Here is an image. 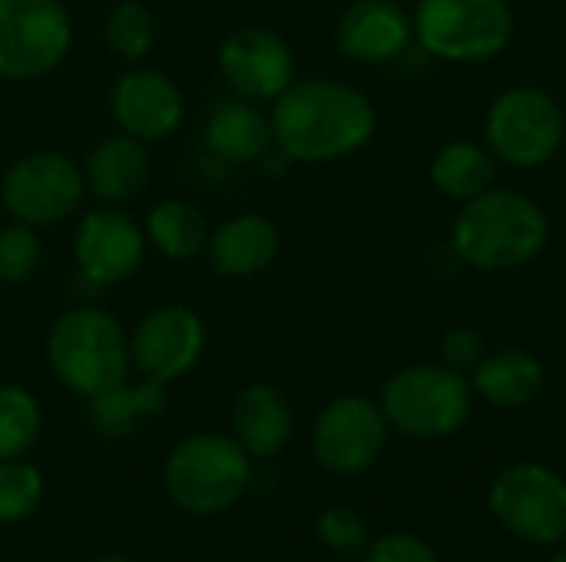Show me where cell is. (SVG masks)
<instances>
[{
  "label": "cell",
  "instance_id": "6da1fadb",
  "mask_svg": "<svg viewBox=\"0 0 566 562\" xmlns=\"http://www.w3.org/2000/svg\"><path fill=\"white\" fill-rule=\"evenodd\" d=\"M272 146L292 162H335L365 149L378 129L375 103L352 83L295 79L269 109Z\"/></svg>",
  "mask_w": 566,
  "mask_h": 562
},
{
  "label": "cell",
  "instance_id": "7a4b0ae2",
  "mask_svg": "<svg viewBox=\"0 0 566 562\" xmlns=\"http://www.w3.org/2000/svg\"><path fill=\"white\" fill-rule=\"evenodd\" d=\"M551 219L537 199L517 189H484L461 202L451 222L454 255L478 272H514L544 255Z\"/></svg>",
  "mask_w": 566,
  "mask_h": 562
},
{
  "label": "cell",
  "instance_id": "3957f363",
  "mask_svg": "<svg viewBox=\"0 0 566 562\" xmlns=\"http://www.w3.org/2000/svg\"><path fill=\"white\" fill-rule=\"evenodd\" d=\"M46 364L63 388L93 397L129 378V335L106 308L76 305L53 321L46 335Z\"/></svg>",
  "mask_w": 566,
  "mask_h": 562
},
{
  "label": "cell",
  "instance_id": "277c9868",
  "mask_svg": "<svg viewBox=\"0 0 566 562\" xmlns=\"http://www.w3.org/2000/svg\"><path fill=\"white\" fill-rule=\"evenodd\" d=\"M249 484L252 457L232 434H192L172 447L163 467V487L169 500L192 517H212L235 507Z\"/></svg>",
  "mask_w": 566,
  "mask_h": 562
},
{
  "label": "cell",
  "instance_id": "5b68a950",
  "mask_svg": "<svg viewBox=\"0 0 566 562\" xmlns=\"http://www.w3.org/2000/svg\"><path fill=\"white\" fill-rule=\"evenodd\" d=\"M381 414L388 427L418 441H441L458 434L474 404L468 374L438 364H411L395 371L381 388Z\"/></svg>",
  "mask_w": 566,
  "mask_h": 562
},
{
  "label": "cell",
  "instance_id": "8992f818",
  "mask_svg": "<svg viewBox=\"0 0 566 562\" xmlns=\"http://www.w3.org/2000/svg\"><path fill=\"white\" fill-rule=\"evenodd\" d=\"M415 43L444 63H488L514 43L507 0H418Z\"/></svg>",
  "mask_w": 566,
  "mask_h": 562
},
{
  "label": "cell",
  "instance_id": "52a82bcc",
  "mask_svg": "<svg viewBox=\"0 0 566 562\" xmlns=\"http://www.w3.org/2000/svg\"><path fill=\"white\" fill-rule=\"evenodd\" d=\"M566 139L564 106L541 86L521 83L494 96L484 116V142L511 169L547 166Z\"/></svg>",
  "mask_w": 566,
  "mask_h": 562
},
{
  "label": "cell",
  "instance_id": "ba28073f",
  "mask_svg": "<svg viewBox=\"0 0 566 562\" xmlns=\"http://www.w3.org/2000/svg\"><path fill=\"white\" fill-rule=\"evenodd\" d=\"M73 46L63 0H0V79L33 83L60 70Z\"/></svg>",
  "mask_w": 566,
  "mask_h": 562
},
{
  "label": "cell",
  "instance_id": "9c48e42d",
  "mask_svg": "<svg viewBox=\"0 0 566 562\" xmlns=\"http://www.w3.org/2000/svg\"><path fill=\"white\" fill-rule=\"evenodd\" d=\"M86 195L83 169L73 156L36 149L13 159L0 179V205L13 222L46 229L66 222Z\"/></svg>",
  "mask_w": 566,
  "mask_h": 562
},
{
  "label": "cell",
  "instance_id": "30bf717a",
  "mask_svg": "<svg viewBox=\"0 0 566 562\" xmlns=\"http://www.w3.org/2000/svg\"><path fill=\"white\" fill-rule=\"evenodd\" d=\"M491 510L517 540L557 547L566 537V480L544 464H514L497 474Z\"/></svg>",
  "mask_w": 566,
  "mask_h": 562
},
{
  "label": "cell",
  "instance_id": "8fae6325",
  "mask_svg": "<svg viewBox=\"0 0 566 562\" xmlns=\"http://www.w3.org/2000/svg\"><path fill=\"white\" fill-rule=\"evenodd\" d=\"M388 444V421L381 404L361 394L328 401L312 427V450L318 464L338 477H358L378 464Z\"/></svg>",
  "mask_w": 566,
  "mask_h": 562
},
{
  "label": "cell",
  "instance_id": "7c38bea8",
  "mask_svg": "<svg viewBox=\"0 0 566 562\" xmlns=\"http://www.w3.org/2000/svg\"><path fill=\"white\" fill-rule=\"evenodd\" d=\"M219 76L232 96L272 106L295 79L298 63L292 43L272 26H242L232 30L219 46Z\"/></svg>",
  "mask_w": 566,
  "mask_h": 562
},
{
  "label": "cell",
  "instance_id": "4fadbf2b",
  "mask_svg": "<svg viewBox=\"0 0 566 562\" xmlns=\"http://www.w3.org/2000/svg\"><path fill=\"white\" fill-rule=\"evenodd\" d=\"M146 255V232L119 205L93 209L80 219L73 235L76 275L90 288H109L133 278Z\"/></svg>",
  "mask_w": 566,
  "mask_h": 562
},
{
  "label": "cell",
  "instance_id": "5bb4252c",
  "mask_svg": "<svg viewBox=\"0 0 566 562\" xmlns=\"http://www.w3.org/2000/svg\"><path fill=\"white\" fill-rule=\"evenodd\" d=\"M206 321L189 305L153 308L129 338V358L139 378L169 384L189 374L206 351Z\"/></svg>",
  "mask_w": 566,
  "mask_h": 562
},
{
  "label": "cell",
  "instance_id": "9a60e30c",
  "mask_svg": "<svg viewBox=\"0 0 566 562\" xmlns=\"http://www.w3.org/2000/svg\"><path fill=\"white\" fill-rule=\"evenodd\" d=\"M109 109L119 132L149 146L179 129L186 116V96L169 73L136 63L116 76L109 89Z\"/></svg>",
  "mask_w": 566,
  "mask_h": 562
},
{
  "label": "cell",
  "instance_id": "2e32d148",
  "mask_svg": "<svg viewBox=\"0 0 566 562\" xmlns=\"http://www.w3.org/2000/svg\"><path fill=\"white\" fill-rule=\"evenodd\" d=\"M415 43V23L398 0H355L335 23V46L365 66L391 63Z\"/></svg>",
  "mask_w": 566,
  "mask_h": 562
},
{
  "label": "cell",
  "instance_id": "e0dca14e",
  "mask_svg": "<svg viewBox=\"0 0 566 562\" xmlns=\"http://www.w3.org/2000/svg\"><path fill=\"white\" fill-rule=\"evenodd\" d=\"M80 169H83L86 192H93L103 205L133 202L153 176L146 142H139L126 132H113V136H103L99 142H93V149L83 156Z\"/></svg>",
  "mask_w": 566,
  "mask_h": 562
},
{
  "label": "cell",
  "instance_id": "ac0fdd59",
  "mask_svg": "<svg viewBox=\"0 0 566 562\" xmlns=\"http://www.w3.org/2000/svg\"><path fill=\"white\" fill-rule=\"evenodd\" d=\"M279 248H282V235L275 222L259 212H242L209 232L206 255L216 275L252 278L272 268V262L279 258Z\"/></svg>",
  "mask_w": 566,
  "mask_h": 562
},
{
  "label": "cell",
  "instance_id": "d6986e66",
  "mask_svg": "<svg viewBox=\"0 0 566 562\" xmlns=\"http://www.w3.org/2000/svg\"><path fill=\"white\" fill-rule=\"evenodd\" d=\"M292 427V401L275 384H249L232 404V437L252 460H272L282 454Z\"/></svg>",
  "mask_w": 566,
  "mask_h": 562
},
{
  "label": "cell",
  "instance_id": "ffe728a7",
  "mask_svg": "<svg viewBox=\"0 0 566 562\" xmlns=\"http://www.w3.org/2000/svg\"><path fill=\"white\" fill-rule=\"evenodd\" d=\"M206 149L229 166L259 162L272 149V123L269 113L242 96L222 99L206 119Z\"/></svg>",
  "mask_w": 566,
  "mask_h": 562
},
{
  "label": "cell",
  "instance_id": "44dd1931",
  "mask_svg": "<svg viewBox=\"0 0 566 562\" xmlns=\"http://www.w3.org/2000/svg\"><path fill=\"white\" fill-rule=\"evenodd\" d=\"M547 371L537 354L527 348H497L488 351L471 371V388L494 407L517 411L541 397Z\"/></svg>",
  "mask_w": 566,
  "mask_h": 562
},
{
  "label": "cell",
  "instance_id": "7402d4cb",
  "mask_svg": "<svg viewBox=\"0 0 566 562\" xmlns=\"http://www.w3.org/2000/svg\"><path fill=\"white\" fill-rule=\"evenodd\" d=\"M166 411V384L139 378L119 381L93 397H86V421L103 441H126L139 431V424L159 417Z\"/></svg>",
  "mask_w": 566,
  "mask_h": 562
},
{
  "label": "cell",
  "instance_id": "603a6c76",
  "mask_svg": "<svg viewBox=\"0 0 566 562\" xmlns=\"http://www.w3.org/2000/svg\"><path fill=\"white\" fill-rule=\"evenodd\" d=\"M428 176L434 182V189L448 199L468 202L474 195H481L484 189L494 185L497 176V159L488 149V142H474V139H451L444 142L431 162H428Z\"/></svg>",
  "mask_w": 566,
  "mask_h": 562
},
{
  "label": "cell",
  "instance_id": "cb8c5ba5",
  "mask_svg": "<svg viewBox=\"0 0 566 562\" xmlns=\"http://www.w3.org/2000/svg\"><path fill=\"white\" fill-rule=\"evenodd\" d=\"M146 245H153L169 262H186L206 252L209 245V222L199 205L186 199H163L146 215Z\"/></svg>",
  "mask_w": 566,
  "mask_h": 562
},
{
  "label": "cell",
  "instance_id": "d4e9b609",
  "mask_svg": "<svg viewBox=\"0 0 566 562\" xmlns=\"http://www.w3.org/2000/svg\"><path fill=\"white\" fill-rule=\"evenodd\" d=\"M103 43L129 66L143 63L159 43V20L143 0H119L103 17Z\"/></svg>",
  "mask_w": 566,
  "mask_h": 562
},
{
  "label": "cell",
  "instance_id": "484cf974",
  "mask_svg": "<svg viewBox=\"0 0 566 562\" xmlns=\"http://www.w3.org/2000/svg\"><path fill=\"white\" fill-rule=\"evenodd\" d=\"M43 427V414L36 397L27 388L0 384V460L23 457Z\"/></svg>",
  "mask_w": 566,
  "mask_h": 562
},
{
  "label": "cell",
  "instance_id": "4316f807",
  "mask_svg": "<svg viewBox=\"0 0 566 562\" xmlns=\"http://www.w3.org/2000/svg\"><path fill=\"white\" fill-rule=\"evenodd\" d=\"M43 500V474L23 457L0 460V527H17L36 513Z\"/></svg>",
  "mask_w": 566,
  "mask_h": 562
},
{
  "label": "cell",
  "instance_id": "83f0119b",
  "mask_svg": "<svg viewBox=\"0 0 566 562\" xmlns=\"http://www.w3.org/2000/svg\"><path fill=\"white\" fill-rule=\"evenodd\" d=\"M40 265H43V242L36 229L10 219L0 229V282L23 285L40 272Z\"/></svg>",
  "mask_w": 566,
  "mask_h": 562
},
{
  "label": "cell",
  "instance_id": "f1b7e54d",
  "mask_svg": "<svg viewBox=\"0 0 566 562\" xmlns=\"http://www.w3.org/2000/svg\"><path fill=\"white\" fill-rule=\"evenodd\" d=\"M318 540L325 550H332L335 556H345V560H355V556H365L368 543H371V533H368V523L358 510L352 507H328L322 517H318Z\"/></svg>",
  "mask_w": 566,
  "mask_h": 562
},
{
  "label": "cell",
  "instance_id": "f546056e",
  "mask_svg": "<svg viewBox=\"0 0 566 562\" xmlns=\"http://www.w3.org/2000/svg\"><path fill=\"white\" fill-rule=\"evenodd\" d=\"M484 354H488L484 338L468 325H458V328L444 331V338H441V364L458 374H471Z\"/></svg>",
  "mask_w": 566,
  "mask_h": 562
},
{
  "label": "cell",
  "instance_id": "4dcf8cb0",
  "mask_svg": "<svg viewBox=\"0 0 566 562\" xmlns=\"http://www.w3.org/2000/svg\"><path fill=\"white\" fill-rule=\"evenodd\" d=\"M365 562H441L438 553L411 537V533H388L381 540H371L368 550H365Z\"/></svg>",
  "mask_w": 566,
  "mask_h": 562
},
{
  "label": "cell",
  "instance_id": "1f68e13d",
  "mask_svg": "<svg viewBox=\"0 0 566 562\" xmlns=\"http://www.w3.org/2000/svg\"><path fill=\"white\" fill-rule=\"evenodd\" d=\"M93 562H133L129 556H119V553H103V556H96Z\"/></svg>",
  "mask_w": 566,
  "mask_h": 562
},
{
  "label": "cell",
  "instance_id": "d6a6232c",
  "mask_svg": "<svg viewBox=\"0 0 566 562\" xmlns=\"http://www.w3.org/2000/svg\"><path fill=\"white\" fill-rule=\"evenodd\" d=\"M551 562H566V550H557V553L551 556Z\"/></svg>",
  "mask_w": 566,
  "mask_h": 562
}]
</instances>
